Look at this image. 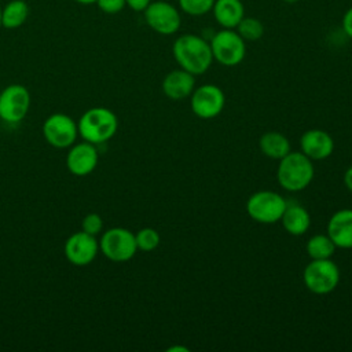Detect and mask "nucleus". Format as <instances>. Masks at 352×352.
<instances>
[{
    "mask_svg": "<svg viewBox=\"0 0 352 352\" xmlns=\"http://www.w3.org/2000/svg\"><path fill=\"white\" fill-rule=\"evenodd\" d=\"M172 52L180 69L194 76L204 74L213 62L209 41L191 33L179 36L173 43Z\"/></svg>",
    "mask_w": 352,
    "mask_h": 352,
    "instance_id": "f257e3e1",
    "label": "nucleus"
},
{
    "mask_svg": "<svg viewBox=\"0 0 352 352\" xmlns=\"http://www.w3.org/2000/svg\"><path fill=\"white\" fill-rule=\"evenodd\" d=\"M78 135L88 143L100 144L110 140L118 128L117 116L107 107H91L77 121Z\"/></svg>",
    "mask_w": 352,
    "mask_h": 352,
    "instance_id": "f03ea898",
    "label": "nucleus"
},
{
    "mask_svg": "<svg viewBox=\"0 0 352 352\" xmlns=\"http://www.w3.org/2000/svg\"><path fill=\"white\" fill-rule=\"evenodd\" d=\"M314 165L301 151H290L279 160L276 179L280 187L287 191L297 192L309 186L314 179Z\"/></svg>",
    "mask_w": 352,
    "mask_h": 352,
    "instance_id": "7ed1b4c3",
    "label": "nucleus"
},
{
    "mask_svg": "<svg viewBox=\"0 0 352 352\" xmlns=\"http://www.w3.org/2000/svg\"><path fill=\"white\" fill-rule=\"evenodd\" d=\"M304 285L314 294H327L340 282V270L331 258L311 260L302 272Z\"/></svg>",
    "mask_w": 352,
    "mask_h": 352,
    "instance_id": "20e7f679",
    "label": "nucleus"
},
{
    "mask_svg": "<svg viewBox=\"0 0 352 352\" xmlns=\"http://www.w3.org/2000/svg\"><path fill=\"white\" fill-rule=\"evenodd\" d=\"M99 250L106 258L114 263L128 261L138 250L135 234L124 227L109 228L99 239Z\"/></svg>",
    "mask_w": 352,
    "mask_h": 352,
    "instance_id": "39448f33",
    "label": "nucleus"
},
{
    "mask_svg": "<svg viewBox=\"0 0 352 352\" xmlns=\"http://www.w3.org/2000/svg\"><path fill=\"white\" fill-rule=\"evenodd\" d=\"M286 205L287 202L280 194L261 190L249 197L246 202V212L257 223L274 224L280 220Z\"/></svg>",
    "mask_w": 352,
    "mask_h": 352,
    "instance_id": "423d86ee",
    "label": "nucleus"
},
{
    "mask_svg": "<svg viewBox=\"0 0 352 352\" xmlns=\"http://www.w3.org/2000/svg\"><path fill=\"white\" fill-rule=\"evenodd\" d=\"M246 41L234 29H223L209 41L213 59L223 66H236L246 55Z\"/></svg>",
    "mask_w": 352,
    "mask_h": 352,
    "instance_id": "0eeeda50",
    "label": "nucleus"
},
{
    "mask_svg": "<svg viewBox=\"0 0 352 352\" xmlns=\"http://www.w3.org/2000/svg\"><path fill=\"white\" fill-rule=\"evenodd\" d=\"M43 136L50 146L55 148H67L77 140V122L63 113L51 114L43 124Z\"/></svg>",
    "mask_w": 352,
    "mask_h": 352,
    "instance_id": "6e6552de",
    "label": "nucleus"
},
{
    "mask_svg": "<svg viewBox=\"0 0 352 352\" xmlns=\"http://www.w3.org/2000/svg\"><path fill=\"white\" fill-rule=\"evenodd\" d=\"M30 107V94L22 84L7 85L0 92V118L8 124L21 122Z\"/></svg>",
    "mask_w": 352,
    "mask_h": 352,
    "instance_id": "1a4fd4ad",
    "label": "nucleus"
},
{
    "mask_svg": "<svg viewBox=\"0 0 352 352\" xmlns=\"http://www.w3.org/2000/svg\"><path fill=\"white\" fill-rule=\"evenodd\" d=\"M144 21L154 32L169 36L176 33L182 25V16L179 10L164 0L151 1L143 11Z\"/></svg>",
    "mask_w": 352,
    "mask_h": 352,
    "instance_id": "9d476101",
    "label": "nucleus"
},
{
    "mask_svg": "<svg viewBox=\"0 0 352 352\" xmlns=\"http://www.w3.org/2000/svg\"><path fill=\"white\" fill-rule=\"evenodd\" d=\"M226 104V96L221 88L214 84H204L191 94V110L204 120L217 117Z\"/></svg>",
    "mask_w": 352,
    "mask_h": 352,
    "instance_id": "9b49d317",
    "label": "nucleus"
},
{
    "mask_svg": "<svg viewBox=\"0 0 352 352\" xmlns=\"http://www.w3.org/2000/svg\"><path fill=\"white\" fill-rule=\"evenodd\" d=\"M63 252L69 263L77 267H85L95 260L99 252V242L96 236L81 230L66 239Z\"/></svg>",
    "mask_w": 352,
    "mask_h": 352,
    "instance_id": "f8f14e48",
    "label": "nucleus"
},
{
    "mask_svg": "<svg viewBox=\"0 0 352 352\" xmlns=\"http://www.w3.org/2000/svg\"><path fill=\"white\" fill-rule=\"evenodd\" d=\"M99 154L96 146L88 142L74 143L69 147V153L66 155V166L70 173L74 176H87L89 175L98 165Z\"/></svg>",
    "mask_w": 352,
    "mask_h": 352,
    "instance_id": "ddd939ff",
    "label": "nucleus"
},
{
    "mask_svg": "<svg viewBox=\"0 0 352 352\" xmlns=\"http://www.w3.org/2000/svg\"><path fill=\"white\" fill-rule=\"evenodd\" d=\"M301 153L312 161H320L331 155L334 150L333 138L323 129H309L300 139Z\"/></svg>",
    "mask_w": 352,
    "mask_h": 352,
    "instance_id": "4468645a",
    "label": "nucleus"
},
{
    "mask_svg": "<svg viewBox=\"0 0 352 352\" xmlns=\"http://www.w3.org/2000/svg\"><path fill=\"white\" fill-rule=\"evenodd\" d=\"M327 235L340 249H352V209H340L327 223Z\"/></svg>",
    "mask_w": 352,
    "mask_h": 352,
    "instance_id": "2eb2a0df",
    "label": "nucleus"
},
{
    "mask_svg": "<svg viewBox=\"0 0 352 352\" xmlns=\"http://www.w3.org/2000/svg\"><path fill=\"white\" fill-rule=\"evenodd\" d=\"M195 87L194 74L183 70L176 69L169 72L162 80V91L166 98L172 100H182L190 96Z\"/></svg>",
    "mask_w": 352,
    "mask_h": 352,
    "instance_id": "dca6fc26",
    "label": "nucleus"
},
{
    "mask_svg": "<svg viewBox=\"0 0 352 352\" xmlns=\"http://www.w3.org/2000/svg\"><path fill=\"white\" fill-rule=\"evenodd\" d=\"M212 12L223 29H235L245 16V8L241 0H216Z\"/></svg>",
    "mask_w": 352,
    "mask_h": 352,
    "instance_id": "f3484780",
    "label": "nucleus"
},
{
    "mask_svg": "<svg viewBox=\"0 0 352 352\" xmlns=\"http://www.w3.org/2000/svg\"><path fill=\"white\" fill-rule=\"evenodd\" d=\"M280 221L290 235L298 236L308 231L311 226V216L304 206L298 204H287Z\"/></svg>",
    "mask_w": 352,
    "mask_h": 352,
    "instance_id": "a211bd4d",
    "label": "nucleus"
},
{
    "mask_svg": "<svg viewBox=\"0 0 352 352\" xmlns=\"http://www.w3.org/2000/svg\"><path fill=\"white\" fill-rule=\"evenodd\" d=\"M258 147L265 157L272 160H280L290 153V143L287 138L275 131L263 133L258 140Z\"/></svg>",
    "mask_w": 352,
    "mask_h": 352,
    "instance_id": "6ab92c4d",
    "label": "nucleus"
},
{
    "mask_svg": "<svg viewBox=\"0 0 352 352\" xmlns=\"http://www.w3.org/2000/svg\"><path fill=\"white\" fill-rule=\"evenodd\" d=\"M29 16V6L25 0H11L1 7V26L6 29L21 28Z\"/></svg>",
    "mask_w": 352,
    "mask_h": 352,
    "instance_id": "aec40b11",
    "label": "nucleus"
},
{
    "mask_svg": "<svg viewBox=\"0 0 352 352\" xmlns=\"http://www.w3.org/2000/svg\"><path fill=\"white\" fill-rule=\"evenodd\" d=\"M336 252V245L330 239L329 235L316 234L311 236L307 242V253L311 260H322V258H331Z\"/></svg>",
    "mask_w": 352,
    "mask_h": 352,
    "instance_id": "412c9836",
    "label": "nucleus"
},
{
    "mask_svg": "<svg viewBox=\"0 0 352 352\" xmlns=\"http://www.w3.org/2000/svg\"><path fill=\"white\" fill-rule=\"evenodd\" d=\"M235 29L245 41H257L264 34L263 23L254 16H243Z\"/></svg>",
    "mask_w": 352,
    "mask_h": 352,
    "instance_id": "4be33fe9",
    "label": "nucleus"
},
{
    "mask_svg": "<svg viewBox=\"0 0 352 352\" xmlns=\"http://www.w3.org/2000/svg\"><path fill=\"white\" fill-rule=\"evenodd\" d=\"M135 241H136V246L139 250L151 252L158 248V245L161 242V236L157 230H154L151 227H144L135 234Z\"/></svg>",
    "mask_w": 352,
    "mask_h": 352,
    "instance_id": "5701e85b",
    "label": "nucleus"
},
{
    "mask_svg": "<svg viewBox=\"0 0 352 352\" xmlns=\"http://www.w3.org/2000/svg\"><path fill=\"white\" fill-rule=\"evenodd\" d=\"M177 1L183 12L191 16H201L212 11L216 0H177Z\"/></svg>",
    "mask_w": 352,
    "mask_h": 352,
    "instance_id": "b1692460",
    "label": "nucleus"
},
{
    "mask_svg": "<svg viewBox=\"0 0 352 352\" xmlns=\"http://www.w3.org/2000/svg\"><path fill=\"white\" fill-rule=\"evenodd\" d=\"M103 228V220L100 217V214L92 212L84 216L82 221H81V230L87 234H91L94 236H96Z\"/></svg>",
    "mask_w": 352,
    "mask_h": 352,
    "instance_id": "393cba45",
    "label": "nucleus"
},
{
    "mask_svg": "<svg viewBox=\"0 0 352 352\" xmlns=\"http://www.w3.org/2000/svg\"><path fill=\"white\" fill-rule=\"evenodd\" d=\"M95 4L106 14H117L126 6L125 0H96Z\"/></svg>",
    "mask_w": 352,
    "mask_h": 352,
    "instance_id": "a878e982",
    "label": "nucleus"
},
{
    "mask_svg": "<svg viewBox=\"0 0 352 352\" xmlns=\"http://www.w3.org/2000/svg\"><path fill=\"white\" fill-rule=\"evenodd\" d=\"M341 25H342V30L345 32V34H346L349 38H352V7H349V8L346 10V12L344 14Z\"/></svg>",
    "mask_w": 352,
    "mask_h": 352,
    "instance_id": "bb28decb",
    "label": "nucleus"
},
{
    "mask_svg": "<svg viewBox=\"0 0 352 352\" xmlns=\"http://www.w3.org/2000/svg\"><path fill=\"white\" fill-rule=\"evenodd\" d=\"M151 0H125V4L133 11H144Z\"/></svg>",
    "mask_w": 352,
    "mask_h": 352,
    "instance_id": "cd10ccee",
    "label": "nucleus"
},
{
    "mask_svg": "<svg viewBox=\"0 0 352 352\" xmlns=\"http://www.w3.org/2000/svg\"><path fill=\"white\" fill-rule=\"evenodd\" d=\"M344 184L352 192V166H349L344 173Z\"/></svg>",
    "mask_w": 352,
    "mask_h": 352,
    "instance_id": "c85d7f7f",
    "label": "nucleus"
},
{
    "mask_svg": "<svg viewBox=\"0 0 352 352\" xmlns=\"http://www.w3.org/2000/svg\"><path fill=\"white\" fill-rule=\"evenodd\" d=\"M168 351H169V352H175V351H180V352H188V349H187V348H184V346H170V348H168Z\"/></svg>",
    "mask_w": 352,
    "mask_h": 352,
    "instance_id": "c756f323",
    "label": "nucleus"
},
{
    "mask_svg": "<svg viewBox=\"0 0 352 352\" xmlns=\"http://www.w3.org/2000/svg\"><path fill=\"white\" fill-rule=\"evenodd\" d=\"M74 1H77L80 4H95L96 0H74Z\"/></svg>",
    "mask_w": 352,
    "mask_h": 352,
    "instance_id": "7c9ffc66",
    "label": "nucleus"
},
{
    "mask_svg": "<svg viewBox=\"0 0 352 352\" xmlns=\"http://www.w3.org/2000/svg\"><path fill=\"white\" fill-rule=\"evenodd\" d=\"M285 1H286V3H290V4H293V3H296L297 0H285Z\"/></svg>",
    "mask_w": 352,
    "mask_h": 352,
    "instance_id": "2f4dec72",
    "label": "nucleus"
},
{
    "mask_svg": "<svg viewBox=\"0 0 352 352\" xmlns=\"http://www.w3.org/2000/svg\"><path fill=\"white\" fill-rule=\"evenodd\" d=\"M0 26H1V6H0Z\"/></svg>",
    "mask_w": 352,
    "mask_h": 352,
    "instance_id": "473e14b6",
    "label": "nucleus"
}]
</instances>
